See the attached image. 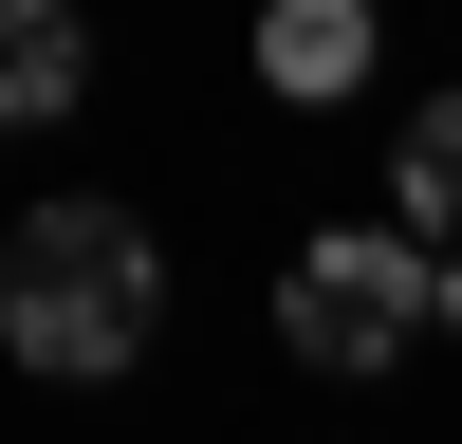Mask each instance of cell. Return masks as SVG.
<instances>
[{
	"instance_id": "cell-1",
	"label": "cell",
	"mask_w": 462,
	"mask_h": 444,
	"mask_svg": "<svg viewBox=\"0 0 462 444\" xmlns=\"http://www.w3.org/2000/svg\"><path fill=\"white\" fill-rule=\"evenodd\" d=\"M148 333H167V241H148V204L56 185V204H19V222H0V352H19V370L111 389Z\"/></svg>"
},
{
	"instance_id": "cell-2",
	"label": "cell",
	"mask_w": 462,
	"mask_h": 444,
	"mask_svg": "<svg viewBox=\"0 0 462 444\" xmlns=\"http://www.w3.org/2000/svg\"><path fill=\"white\" fill-rule=\"evenodd\" d=\"M278 352H296V370H389V352H426V241H407V222H315V241L278 259Z\"/></svg>"
},
{
	"instance_id": "cell-3",
	"label": "cell",
	"mask_w": 462,
	"mask_h": 444,
	"mask_svg": "<svg viewBox=\"0 0 462 444\" xmlns=\"http://www.w3.org/2000/svg\"><path fill=\"white\" fill-rule=\"evenodd\" d=\"M370 56H389L370 0H259V93H278V111H352Z\"/></svg>"
},
{
	"instance_id": "cell-4",
	"label": "cell",
	"mask_w": 462,
	"mask_h": 444,
	"mask_svg": "<svg viewBox=\"0 0 462 444\" xmlns=\"http://www.w3.org/2000/svg\"><path fill=\"white\" fill-rule=\"evenodd\" d=\"M93 93V19L74 0H0V130H74Z\"/></svg>"
},
{
	"instance_id": "cell-5",
	"label": "cell",
	"mask_w": 462,
	"mask_h": 444,
	"mask_svg": "<svg viewBox=\"0 0 462 444\" xmlns=\"http://www.w3.org/2000/svg\"><path fill=\"white\" fill-rule=\"evenodd\" d=\"M389 222H407L426 259H462V93L407 111V148H389Z\"/></svg>"
},
{
	"instance_id": "cell-6",
	"label": "cell",
	"mask_w": 462,
	"mask_h": 444,
	"mask_svg": "<svg viewBox=\"0 0 462 444\" xmlns=\"http://www.w3.org/2000/svg\"><path fill=\"white\" fill-rule=\"evenodd\" d=\"M426 333H462V259H426Z\"/></svg>"
}]
</instances>
